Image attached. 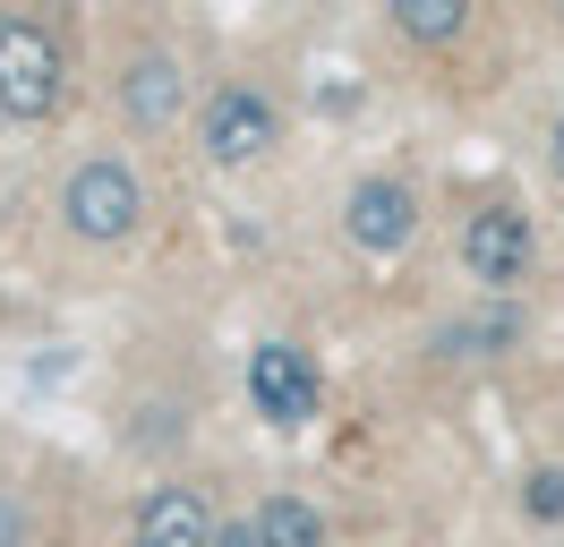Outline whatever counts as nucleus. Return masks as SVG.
<instances>
[{
    "mask_svg": "<svg viewBox=\"0 0 564 547\" xmlns=\"http://www.w3.org/2000/svg\"><path fill=\"white\" fill-rule=\"evenodd\" d=\"M0 95H9V120H43V111L61 103V52H52V34L26 26V18L0 26Z\"/></svg>",
    "mask_w": 564,
    "mask_h": 547,
    "instance_id": "obj_1",
    "label": "nucleus"
},
{
    "mask_svg": "<svg viewBox=\"0 0 564 547\" xmlns=\"http://www.w3.org/2000/svg\"><path fill=\"white\" fill-rule=\"evenodd\" d=\"M138 180H129V163H77L69 171V197H61V214H69L77 239H129L138 232Z\"/></svg>",
    "mask_w": 564,
    "mask_h": 547,
    "instance_id": "obj_2",
    "label": "nucleus"
},
{
    "mask_svg": "<svg viewBox=\"0 0 564 547\" xmlns=\"http://www.w3.org/2000/svg\"><path fill=\"white\" fill-rule=\"evenodd\" d=\"M248 394H257V410H265L274 428H300V419H317V368H308L291 342H265V351L248 360Z\"/></svg>",
    "mask_w": 564,
    "mask_h": 547,
    "instance_id": "obj_3",
    "label": "nucleus"
},
{
    "mask_svg": "<svg viewBox=\"0 0 564 547\" xmlns=\"http://www.w3.org/2000/svg\"><path fill=\"white\" fill-rule=\"evenodd\" d=\"M274 137H282V120H274V103H265V95L223 86V95L206 103V154H214V163H248V154H265Z\"/></svg>",
    "mask_w": 564,
    "mask_h": 547,
    "instance_id": "obj_4",
    "label": "nucleus"
},
{
    "mask_svg": "<svg viewBox=\"0 0 564 547\" xmlns=\"http://www.w3.org/2000/svg\"><path fill=\"white\" fill-rule=\"evenodd\" d=\"M462 266L479 274V282H522V274H530V223L513 214V205L470 214V232H462Z\"/></svg>",
    "mask_w": 564,
    "mask_h": 547,
    "instance_id": "obj_5",
    "label": "nucleus"
},
{
    "mask_svg": "<svg viewBox=\"0 0 564 547\" xmlns=\"http://www.w3.org/2000/svg\"><path fill=\"white\" fill-rule=\"evenodd\" d=\"M223 530H214V513H206V496L197 487H154L138 505V547H214Z\"/></svg>",
    "mask_w": 564,
    "mask_h": 547,
    "instance_id": "obj_6",
    "label": "nucleus"
},
{
    "mask_svg": "<svg viewBox=\"0 0 564 547\" xmlns=\"http://www.w3.org/2000/svg\"><path fill=\"white\" fill-rule=\"evenodd\" d=\"M411 232H420V197H411L402 180H359L351 189V239L359 248L386 257V248H402Z\"/></svg>",
    "mask_w": 564,
    "mask_h": 547,
    "instance_id": "obj_7",
    "label": "nucleus"
},
{
    "mask_svg": "<svg viewBox=\"0 0 564 547\" xmlns=\"http://www.w3.org/2000/svg\"><path fill=\"white\" fill-rule=\"evenodd\" d=\"M120 103H129V120H145V129L180 120V68L163 61V52H145V61L120 77Z\"/></svg>",
    "mask_w": 564,
    "mask_h": 547,
    "instance_id": "obj_8",
    "label": "nucleus"
},
{
    "mask_svg": "<svg viewBox=\"0 0 564 547\" xmlns=\"http://www.w3.org/2000/svg\"><path fill=\"white\" fill-rule=\"evenodd\" d=\"M257 522H265V547H325L317 505H300V496H265V505H257Z\"/></svg>",
    "mask_w": 564,
    "mask_h": 547,
    "instance_id": "obj_9",
    "label": "nucleus"
},
{
    "mask_svg": "<svg viewBox=\"0 0 564 547\" xmlns=\"http://www.w3.org/2000/svg\"><path fill=\"white\" fill-rule=\"evenodd\" d=\"M393 26L411 43H454L462 34V0H393Z\"/></svg>",
    "mask_w": 564,
    "mask_h": 547,
    "instance_id": "obj_10",
    "label": "nucleus"
},
{
    "mask_svg": "<svg viewBox=\"0 0 564 547\" xmlns=\"http://www.w3.org/2000/svg\"><path fill=\"white\" fill-rule=\"evenodd\" d=\"M522 496H530V513H539V522H564V471H556V462H547V471H530Z\"/></svg>",
    "mask_w": 564,
    "mask_h": 547,
    "instance_id": "obj_11",
    "label": "nucleus"
},
{
    "mask_svg": "<svg viewBox=\"0 0 564 547\" xmlns=\"http://www.w3.org/2000/svg\"><path fill=\"white\" fill-rule=\"evenodd\" d=\"M214 547H265V522H223V539Z\"/></svg>",
    "mask_w": 564,
    "mask_h": 547,
    "instance_id": "obj_12",
    "label": "nucleus"
},
{
    "mask_svg": "<svg viewBox=\"0 0 564 547\" xmlns=\"http://www.w3.org/2000/svg\"><path fill=\"white\" fill-rule=\"evenodd\" d=\"M0 547H18V505L0 496Z\"/></svg>",
    "mask_w": 564,
    "mask_h": 547,
    "instance_id": "obj_13",
    "label": "nucleus"
},
{
    "mask_svg": "<svg viewBox=\"0 0 564 547\" xmlns=\"http://www.w3.org/2000/svg\"><path fill=\"white\" fill-rule=\"evenodd\" d=\"M556 180H564V120H556Z\"/></svg>",
    "mask_w": 564,
    "mask_h": 547,
    "instance_id": "obj_14",
    "label": "nucleus"
},
{
    "mask_svg": "<svg viewBox=\"0 0 564 547\" xmlns=\"http://www.w3.org/2000/svg\"><path fill=\"white\" fill-rule=\"evenodd\" d=\"M0 120H9V95H0Z\"/></svg>",
    "mask_w": 564,
    "mask_h": 547,
    "instance_id": "obj_15",
    "label": "nucleus"
}]
</instances>
